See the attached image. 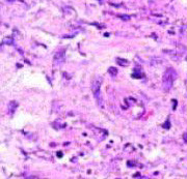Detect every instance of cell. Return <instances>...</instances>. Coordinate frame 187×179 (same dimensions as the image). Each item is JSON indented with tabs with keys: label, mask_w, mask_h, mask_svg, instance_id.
I'll list each match as a JSON object with an SVG mask.
<instances>
[{
	"label": "cell",
	"mask_w": 187,
	"mask_h": 179,
	"mask_svg": "<svg viewBox=\"0 0 187 179\" xmlns=\"http://www.w3.org/2000/svg\"><path fill=\"white\" fill-rule=\"evenodd\" d=\"M175 78H176V71L173 68H169L165 71L164 76H163V86L165 87L166 90H169L172 87Z\"/></svg>",
	"instance_id": "cell-1"
}]
</instances>
